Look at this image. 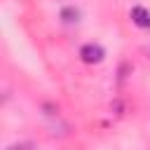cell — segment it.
Returning a JSON list of instances; mask_svg holds the SVG:
<instances>
[{
  "instance_id": "cell-4",
  "label": "cell",
  "mask_w": 150,
  "mask_h": 150,
  "mask_svg": "<svg viewBox=\"0 0 150 150\" xmlns=\"http://www.w3.org/2000/svg\"><path fill=\"white\" fill-rule=\"evenodd\" d=\"M7 150H33V143H19V145H9Z\"/></svg>"
},
{
  "instance_id": "cell-1",
  "label": "cell",
  "mask_w": 150,
  "mask_h": 150,
  "mask_svg": "<svg viewBox=\"0 0 150 150\" xmlns=\"http://www.w3.org/2000/svg\"><path fill=\"white\" fill-rule=\"evenodd\" d=\"M103 56H105V52H103V47H98V45H84V47L80 49V59H82L84 63H101Z\"/></svg>"
},
{
  "instance_id": "cell-2",
  "label": "cell",
  "mask_w": 150,
  "mask_h": 150,
  "mask_svg": "<svg viewBox=\"0 0 150 150\" xmlns=\"http://www.w3.org/2000/svg\"><path fill=\"white\" fill-rule=\"evenodd\" d=\"M131 19H134V23L141 26V28L150 26V14H148V9H143V7H134V9H131Z\"/></svg>"
},
{
  "instance_id": "cell-3",
  "label": "cell",
  "mask_w": 150,
  "mask_h": 150,
  "mask_svg": "<svg viewBox=\"0 0 150 150\" xmlns=\"http://www.w3.org/2000/svg\"><path fill=\"white\" fill-rule=\"evenodd\" d=\"M77 16H80V12H77L75 7H66V9H61V19H63L66 23H73V21H77Z\"/></svg>"
}]
</instances>
